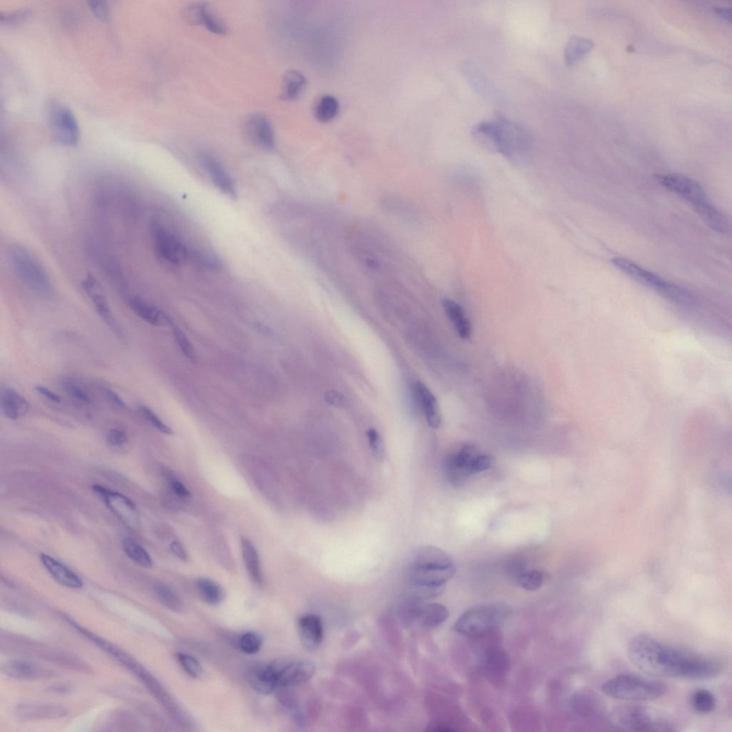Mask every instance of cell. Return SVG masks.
Returning <instances> with one entry per match:
<instances>
[{"label":"cell","instance_id":"cell-1","mask_svg":"<svg viewBox=\"0 0 732 732\" xmlns=\"http://www.w3.org/2000/svg\"><path fill=\"white\" fill-rule=\"evenodd\" d=\"M627 652L638 669L654 677L705 681L719 676L722 670L716 659L670 645L649 635L635 637Z\"/></svg>","mask_w":732,"mask_h":732},{"label":"cell","instance_id":"cell-2","mask_svg":"<svg viewBox=\"0 0 732 732\" xmlns=\"http://www.w3.org/2000/svg\"><path fill=\"white\" fill-rule=\"evenodd\" d=\"M655 179L660 185L688 201L714 230L719 233L728 232V225L724 216L697 181L678 174L656 175Z\"/></svg>","mask_w":732,"mask_h":732},{"label":"cell","instance_id":"cell-3","mask_svg":"<svg viewBox=\"0 0 732 732\" xmlns=\"http://www.w3.org/2000/svg\"><path fill=\"white\" fill-rule=\"evenodd\" d=\"M472 134L480 142L493 147L507 157L525 152L530 145L528 132L518 124L502 117L475 126Z\"/></svg>","mask_w":732,"mask_h":732},{"label":"cell","instance_id":"cell-4","mask_svg":"<svg viewBox=\"0 0 732 732\" xmlns=\"http://www.w3.org/2000/svg\"><path fill=\"white\" fill-rule=\"evenodd\" d=\"M613 728L624 731H675L676 723L668 715L654 709L640 705H622L614 709L608 716Z\"/></svg>","mask_w":732,"mask_h":732},{"label":"cell","instance_id":"cell-5","mask_svg":"<svg viewBox=\"0 0 732 732\" xmlns=\"http://www.w3.org/2000/svg\"><path fill=\"white\" fill-rule=\"evenodd\" d=\"M611 262L625 274L656 291L677 306L688 310L698 309L699 303L695 296L685 288L666 281L630 260L614 257Z\"/></svg>","mask_w":732,"mask_h":732},{"label":"cell","instance_id":"cell-6","mask_svg":"<svg viewBox=\"0 0 732 732\" xmlns=\"http://www.w3.org/2000/svg\"><path fill=\"white\" fill-rule=\"evenodd\" d=\"M602 690L606 696L617 700L647 701L664 695L667 687L649 678L621 674L609 679L602 685Z\"/></svg>","mask_w":732,"mask_h":732},{"label":"cell","instance_id":"cell-7","mask_svg":"<svg viewBox=\"0 0 732 732\" xmlns=\"http://www.w3.org/2000/svg\"><path fill=\"white\" fill-rule=\"evenodd\" d=\"M9 257L18 276L32 290L43 296L51 294L49 277L32 252L22 245L13 244L9 248Z\"/></svg>","mask_w":732,"mask_h":732},{"label":"cell","instance_id":"cell-8","mask_svg":"<svg viewBox=\"0 0 732 732\" xmlns=\"http://www.w3.org/2000/svg\"><path fill=\"white\" fill-rule=\"evenodd\" d=\"M506 616L500 606L487 605L470 609L457 620L455 630L469 638H480L494 630Z\"/></svg>","mask_w":732,"mask_h":732},{"label":"cell","instance_id":"cell-9","mask_svg":"<svg viewBox=\"0 0 732 732\" xmlns=\"http://www.w3.org/2000/svg\"><path fill=\"white\" fill-rule=\"evenodd\" d=\"M47 118L52 135L62 145L74 147L79 142L80 131L72 111L59 101H51Z\"/></svg>","mask_w":732,"mask_h":732},{"label":"cell","instance_id":"cell-10","mask_svg":"<svg viewBox=\"0 0 732 732\" xmlns=\"http://www.w3.org/2000/svg\"><path fill=\"white\" fill-rule=\"evenodd\" d=\"M92 491L128 528L138 530L140 516L135 503L125 495L100 485H93Z\"/></svg>","mask_w":732,"mask_h":732},{"label":"cell","instance_id":"cell-11","mask_svg":"<svg viewBox=\"0 0 732 732\" xmlns=\"http://www.w3.org/2000/svg\"><path fill=\"white\" fill-rule=\"evenodd\" d=\"M152 233L154 248L161 258L176 266L185 262L188 256L186 248L171 232L155 223Z\"/></svg>","mask_w":732,"mask_h":732},{"label":"cell","instance_id":"cell-12","mask_svg":"<svg viewBox=\"0 0 732 732\" xmlns=\"http://www.w3.org/2000/svg\"><path fill=\"white\" fill-rule=\"evenodd\" d=\"M454 566L446 567L417 564L410 562L409 577L417 587L441 588L455 574Z\"/></svg>","mask_w":732,"mask_h":732},{"label":"cell","instance_id":"cell-13","mask_svg":"<svg viewBox=\"0 0 732 732\" xmlns=\"http://www.w3.org/2000/svg\"><path fill=\"white\" fill-rule=\"evenodd\" d=\"M315 671V665L308 661L288 664L278 662L279 689L303 685L310 681Z\"/></svg>","mask_w":732,"mask_h":732},{"label":"cell","instance_id":"cell-14","mask_svg":"<svg viewBox=\"0 0 732 732\" xmlns=\"http://www.w3.org/2000/svg\"><path fill=\"white\" fill-rule=\"evenodd\" d=\"M243 130L247 138L257 146L265 150L274 148V128L265 116L260 114L249 115L245 120Z\"/></svg>","mask_w":732,"mask_h":732},{"label":"cell","instance_id":"cell-15","mask_svg":"<svg viewBox=\"0 0 732 732\" xmlns=\"http://www.w3.org/2000/svg\"><path fill=\"white\" fill-rule=\"evenodd\" d=\"M83 287L92 302L100 318L114 331L121 334L108 298L97 280L93 276L87 275L83 281Z\"/></svg>","mask_w":732,"mask_h":732},{"label":"cell","instance_id":"cell-16","mask_svg":"<svg viewBox=\"0 0 732 732\" xmlns=\"http://www.w3.org/2000/svg\"><path fill=\"white\" fill-rule=\"evenodd\" d=\"M246 676L249 685L258 694L269 695L279 689L277 662L252 666Z\"/></svg>","mask_w":732,"mask_h":732},{"label":"cell","instance_id":"cell-17","mask_svg":"<svg viewBox=\"0 0 732 732\" xmlns=\"http://www.w3.org/2000/svg\"><path fill=\"white\" fill-rule=\"evenodd\" d=\"M198 159L201 166L214 185L226 195L235 197L236 190L233 181L225 167L216 157L203 151L199 154Z\"/></svg>","mask_w":732,"mask_h":732},{"label":"cell","instance_id":"cell-18","mask_svg":"<svg viewBox=\"0 0 732 732\" xmlns=\"http://www.w3.org/2000/svg\"><path fill=\"white\" fill-rule=\"evenodd\" d=\"M298 625L303 645L309 650H316L324 640L322 618L317 615H305L299 618Z\"/></svg>","mask_w":732,"mask_h":732},{"label":"cell","instance_id":"cell-19","mask_svg":"<svg viewBox=\"0 0 732 732\" xmlns=\"http://www.w3.org/2000/svg\"><path fill=\"white\" fill-rule=\"evenodd\" d=\"M39 558L44 567L60 585L71 589L83 587V582L78 575L61 562L45 554H42Z\"/></svg>","mask_w":732,"mask_h":732},{"label":"cell","instance_id":"cell-20","mask_svg":"<svg viewBox=\"0 0 732 732\" xmlns=\"http://www.w3.org/2000/svg\"><path fill=\"white\" fill-rule=\"evenodd\" d=\"M484 669L490 681L501 684L505 681L510 669L509 657L504 650L491 648L484 656Z\"/></svg>","mask_w":732,"mask_h":732},{"label":"cell","instance_id":"cell-21","mask_svg":"<svg viewBox=\"0 0 732 732\" xmlns=\"http://www.w3.org/2000/svg\"><path fill=\"white\" fill-rule=\"evenodd\" d=\"M185 18L188 23L204 25L214 34L225 35L228 33V28L224 23L203 4L188 7L185 12Z\"/></svg>","mask_w":732,"mask_h":732},{"label":"cell","instance_id":"cell-22","mask_svg":"<svg viewBox=\"0 0 732 732\" xmlns=\"http://www.w3.org/2000/svg\"><path fill=\"white\" fill-rule=\"evenodd\" d=\"M16 714L20 720L59 719L67 715L66 709L49 704H31L18 706Z\"/></svg>","mask_w":732,"mask_h":732},{"label":"cell","instance_id":"cell-23","mask_svg":"<svg viewBox=\"0 0 732 732\" xmlns=\"http://www.w3.org/2000/svg\"><path fill=\"white\" fill-rule=\"evenodd\" d=\"M415 396L420 401L430 427L439 429L441 423V415L437 400L430 389L422 382L415 384Z\"/></svg>","mask_w":732,"mask_h":732},{"label":"cell","instance_id":"cell-24","mask_svg":"<svg viewBox=\"0 0 732 732\" xmlns=\"http://www.w3.org/2000/svg\"><path fill=\"white\" fill-rule=\"evenodd\" d=\"M4 670L8 676L22 681H37L52 675L49 670L37 664L20 659L8 662Z\"/></svg>","mask_w":732,"mask_h":732},{"label":"cell","instance_id":"cell-25","mask_svg":"<svg viewBox=\"0 0 732 732\" xmlns=\"http://www.w3.org/2000/svg\"><path fill=\"white\" fill-rule=\"evenodd\" d=\"M0 405L3 413L11 420H18L28 411L27 400L15 389L6 386L1 389Z\"/></svg>","mask_w":732,"mask_h":732},{"label":"cell","instance_id":"cell-26","mask_svg":"<svg viewBox=\"0 0 732 732\" xmlns=\"http://www.w3.org/2000/svg\"><path fill=\"white\" fill-rule=\"evenodd\" d=\"M240 543L243 560L250 577L255 585L261 587L264 583V577L258 553L248 539L242 537Z\"/></svg>","mask_w":732,"mask_h":732},{"label":"cell","instance_id":"cell-27","mask_svg":"<svg viewBox=\"0 0 732 732\" xmlns=\"http://www.w3.org/2000/svg\"><path fill=\"white\" fill-rule=\"evenodd\" d=\"M410 562L441 567L453 565L452 559L448 554L442 549L432 546L417 549L413 554Z\"/></svg>","mask_w":732,"mask_h":732},{"label":"cell","instance_id":"cell-28","mask_svg":"<svg viewBox=\"0 0 732 732\" xmlns=\"http://www.w3.org/2000/svg\"><path fill=\"white\" fill-rule=\"evenodd\" d=\"M443 305L459 336L464 340L469 339L472 335V327H470L462 307L450 299H444Z\"/></svg>","mask_w":732,"mask_h":732},{"label":"cell","instance_id":"cell-29","mask_svg":"<svg viewBox=\"0 0 732 732\" xmlns=\"http://www.w3.org/2000/svg\"><path fill=\"white\" fill-rule=\"evenodd\" d=\"M128 305L138 317L151 325L160 326L167 322L168 317L161 310L140 298H130Z\"/></svg>","mask_w":732,"mask_h":732},{"label":"cell","instance_id":"cell-30","mask_svg":"<svg viewBox=\"0 0 732 732\" xmlns=\"http://www.w3.org/2000/svg\"><path fill=\"white\" fill-rule=\"evenodd\" d=\"M594 47V43L590 39L580 37H571L564 51L566 65L571 67L578 63L592 50Z\"/></svg>","mask_w":732,"mask_h":732},{"label":"cell","instance_id":"cell-31","mask_svg":"<svg viewBox=\"0 0 732 732\" xmlns=\"http://www.w3.org/2000/svg\"><path fill=\"white\" fill-rule=\"evenodd\" d=\"M307 81L304 75L298 71H288L283 76L280 98L283 100H293L300 96L304 90Z\"/></svg>","mask_w":732,"mask_h":732},{"label":"cell","instance_id":"cell-32","mask_svg":"<svg viewBox=\"0 0 732 732\" xmlns=\"http://www.w3.org/2000/svg\"><path fill=\"white\" fill-rule=\"evenodd\" d=\"M449 616L447 608L437 603L425 606L417 614L421 624L426 628H434L441 625L447 620Z\"/></svg>","mask_w":732,"mask_h":732},{"label":"cell","instance_id":"cell-33","mask_svg":"<svg viewBox=\"0 0 732 732\" xmlns=\"http://www.w3.org/2000/svg\"><path fill=\"white\" fill-rule=\"evenodd\" d=\"M195 585L203 600L208 604L216 606L224 601L226 597L224 590L214 580L199 578L195 580Z\"/></svg>","mask_w":732,"mask_h":732},{"label":"cell","instance_id":"cell-34","mask_svg":"<svg viewBox=\"0 0 732 732\" xmlns=\"http://www.w3.org/2000/svg\"><path fill=\"white\" fill-rule=\"evenodd\" d=\"M339 111L338 100L333 95L325 94L317 102L315 115L317 119L322 123L334 120Z\"/></svg>","mask_w":732,"mask_h":732},{"label":"cell","instance_id":"cell-35","mask_svg":"<svg viewBox=\"0 0 732 732\" xmlns=\"http://www.w3.org/2000/svg\"><path fill=\"white\" fill-rule=\"evenodd\" d=\"M123 548L126 555L137 565L145 568H152L151 556L135 540L129 537L125 538L123 541Z\"/></svg>","mask_w":732,"mask_h":732},{"label":"cell","instance_id":"cell-36","mask_svg":"<svg viewBox=\"0 0 732 732\" xmlns=\"http://www.w3.org/2000/svg\"><path fill=\"white\" fill-rule=\"evenodd\" d=\"M691 704L697 712L709 714L715 709L716 698L708 690L697 689L692 695Z\"/></svg>","mask_w":732,"mask_h":732},{"label":"cell","instance_id":"cell-37","mask_svg":"<svg viewBox=\"0 0 732 732\" xmlns=\"http://www.w3.org/2000/svg\"><path fill=\"white\" fill-rule=\"evenodd\" d=\"M154 591L157 599L164 606L174 612L183 611V602L170 588L163 585H159L154 587Z\"/></svg>","mask_w":732,"mask_h":732},{"label":"cell","instance_id":"cell-38","mask_svg":"<svg viewBox=\"0 0 732 732\" xmlns=\"http://www.w3.org/2000/svg\"><path fill=\"white\" fill-rule=\"evenodd\" d=\"M577 709L582 715H600L603 712L600 700L593 695H580L575 699Z\"/></svg>","mask_w":732,"mask_h":732},{"label":"cell","instance_id":"cell-39","mask_svg":"<svg viewBox=\"0 0 732 732\" xmlns=\"http://www.w3.org/2000/svg\"><path fill=\"white\" fill-rule=\"evenodd\" d=\"M264 644L262 635L257 633L250 632L241 636L239 640V648L240 651L247 654H257Z\"/></svg>","mask_w":732,"mask_h":732},{"label":"cell","instance_id":"cell-40","mask_svg":"<svg viewBox=\"0 0 732 732\" xmlns=\"http://www.w3.org/2000/svg\"><path fill=\"white\" fill-rule=\"evenodd\" d=\"M544 576L542 572L537 570L526 571L518 580V584L526 590L535 591L543 585Z\"/></svg>","mask_w":732,"mask_h":732},{"label":"cell","instance_id":"cell-41","mask_svg":"<svg viewBox=\"0 0 732 732\" xmlns=\"http://www.w3.org/2000/svg\"><path fill=\"white\" fill-rule=\"evenodd\" d=\"M167 322L170 323L176 342L184 355L189 360L195 361L196 360V353L187 336L181 329L169 320V317L167 319Z\"/></svg>","mask_w":732,"mask_h":732},{"label":"cell","instance_id":"cell-42","mask_svg":"<svg viewBox=\"0 0 732 732\" xmlns=\"http://www.w3.org/2000/svg\"><path fill=\"white\" fill-rule=\"evenodd\" d=\"M177 659L183 669L190 676L198 678L202 676V668L195 657L187 654L178 653Z\"/></svg>","mask_w":732,"mask_h":732},{"label":"cell","instance_id":"cell-43","mask_svg":"<svg viewBox=\"0 0 732 732\" xmlns=\"http://www.w3.org/2000/svg\"><path fill=\"white\" fill-rule=\"evenodd\" d=\"M140 410L145 420L156 429L166 435H172L173 434V430L150 408L145 405H140Z\"/></svg>","mask_w":732,"mask_h":732},{"label":"cell","instance_id":"cell-44","mask_svg":"<svg viewBox=\"0 0 732 732\" xmlns=\"http://www.w3.org/2000/svg\"><path fill=\"white\" fill-rule=\"evenodd\" d=\"M64 390L68 395L78 401L89 404L92 401L91 396L80 386L72 382H65L63 384Z\"/></svg>","mask_w":732,"mask_h":732},{"label":"cell","instance_id":"cell-45","mask_svg":"<svg viewBox=\"0 0 732 732\" xmlns=\"http://www.w3.org/2000/svg\"><path fill=\"white\" fill-rule=\"evenodd\" d=\"M367 437L374 456L377 459H382L384 455V449L379 433L377 430L371 429L367 432Z\"/></svg>","mask_w":732,"mask_h":732},{"label":"cell","instance_id":"cell-46","mask_svg":"<svg viewBox=\"0 0 732 732\" xmlns=\"http://www.w3.org/2000/svg\"><path fill=\"white\" fill-rule=\"evenodd\" d=\"M88 5L90 11L97 18L106 20L110 17L111 8L106 2L90 1Z\"/></svg>","mask_w":732,"mask_h":732},{"label":"cell","instance_id":"cell-47","mask_svg":"<svg viewBox=\"0 0 732 732\" xmlns=\"http://www.w3.org/2000/svg\"><path fill=\"white\" fill-rule=\"evenodd\" d=\"M492 465V459L488 456H477L470 463L469 470L470 475L483 472L487 470Z\"/></svg>","mask_w":732,"mask_h":732},{"label":"cell","instance_id":"cell-48","mask_svg":"<svg viewBox=\"0 0 732 732\" xmlns=\"http://www.w3.org/2000/svg\"><path fill=\"white\" fill-rule=\"evenodd\" d=\"M109 443L114 446H123L128 442L126 433L118 429H112L108 435Z\"/></svg>","mask_w":732,"mask_h":732},{"label":"cell","instance_id":"cell-49","mask_svg":"<svg viewBox=\"0 0 732 732\" xmlns=\"http://www.w3.org/2000/svg\"><path fill=\"white\" fill-rule=\"evenodd\" d=\"M35 391L39 394L42 395L43 397H44L45 398L48 399L49 401H50L51 402H54L56 403H59L61 401V399L60 396L58 394H56L54 391H50L49 389H47V388H46L44 386H37L35 387Z\"/></svg>","mask_w":732,"mask_h":732},{"label":"cell","instance_id":"cell-50","mask_svg":"<svg viewBox=\"0 0 732 732\" xmlns=\"http://www.w3.org/2000/svg\"><path fill=\"white\" fill-rule=\"evenodd\" d=\"M171 487L174 493H176L180 497L190 498L192 496L189 490L181 482L178 481L173 480L171 482Z\"/></svg>","mask_w":732,"mask_h":732},{"label":"cell","instance_id":"cell-51","mask_svg":"<svg viewBox=\"0 0 732 732\" xmlns=\"http://www.w3.org/2000/svg\"><path fill=\"white\" fill-rule=\"evenodd\" d=\"M171 549L173 553L181 560L187 561L188 559V555L183 547V545L178 542H173L171 544Z\"/></svg>","mask_w":732,"mask_h":732},{"label":"cell","instance_id":"cell-52","mask_svg":"<svg viewBox=\"0 0 732 732\" xmlns=\"http://www.w3.org/2000/svg\"><path fill=\"white\" fill-rule=\"evenodd\" d=\"M106 394L107 396L118 407L122 408H127L126 403L116 391H114L111 389H106Z\"/></svg>","mask_w":732,"mask_h":732},{"label":"cell","instance_id":"cell-53","mask_svg":"<svg viewBox=\"0 0 732 732\" xmlns=\"http://www.w3.org/2000/svg\"><path fill=\"white\" fill-rule=\"evenodd\" d=\"M27 14L25 12H17L13 14L6 16L1 18L2 23H6V24H13L20 23L22 20L25 18Z\"/></svg>","mask_w":732,"mask_h":732},{"label":"cell","instance_id":"cell-54","mask_svg":"<svg viewBox=\"0 0 732 732\" xmlns=\"http://www.w3.org/2000/svg\"><path fill=\"white\" fill-rule=\"evenodd\" d=\"M327 400L331 405L341 406L343 405V398L337 393L329 392L326 395Z\"/></svg>","mask_w":732,"mask_h":732},{"label":"cell","instance_id":"cell-55","mask_svg":"<svg viewBox=\"0 0 732 732\" xmlns=\"http://www.w3.org/2000/svg\"><path fill=\"white\" fill-rule=\"evenodd\" d=\"M714 11L719 16L731 21V12L730 10L726 8H715Z\"/></svg>","mask_w":732,"mask_h":732}]
</instances>
